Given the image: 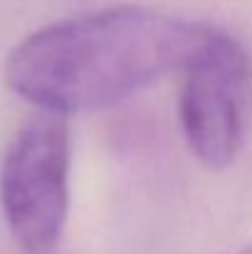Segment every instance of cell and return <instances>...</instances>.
<instances>
[{"instance_id":"3957f363","label":"cell","mask_w":252,"mask_h":254,"mask_svg":"<svg viewBox=\"0 0 252 254\" xmlns=\"http://www.w3.org/2000/svg\"><path fill=\"white\" fill-rule=\"evenodd\" d=\"M180 126L190 153L210 170H225L243 143V106L250 82L245 50L215 32L203 57L183 72Z\"/></svg>"},{"instance_id":"6da1fadb","label":"cell","mask_w":252,"mask_h":254,"mask_svg":"<svg viewBox=\"0 0 252 254\" xmlns=\"http://www.w3.org/2000/svg\"><path fill=\"white\" fill-rule=\"evenodd\" d=\"M215 32L151 7H106L27 35L5 60V82L42 111L106 109L190 69Z\"/></svg>"},{"instance_id":"277c9868","label":"cell","mask_w":252,"mask_h":254,"mask_svg":"<svg viewBox=\"0 0 252 254\" xmlns=\"http://www.w3.org/2000/svg\"><path fill=\"white\" fill-rule=\"evenodd\" d=\"M238 254H252V242H250V245H245V247H243Z\"/></svg>"},{"instance_id":"7a4b0ae2","label":"cell","mask_w":252,"mask_h":254,"mask_svg":"<svg viewBox=\"0 0 252 254\" xmlns=\"http://www.w3.org/2000/svg\"><path fill=\"white\" fill-rule=\"evenodd\" d=\"M70 166L67 116L37 109L7 143L0 166V207L25 254L57 252L70 212Z\"/></svg>"}]
</instances>
